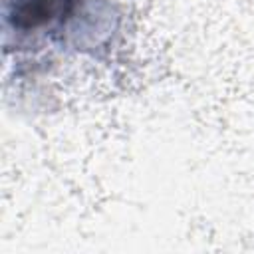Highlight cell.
<instances>
[{
  "label": "cell",
  "mask_w": 254,
  "mask_h": 254,
  "mask_svg": "<svg viewBox=\"0 0 254 254\" xmlns=\"http://www.w3.org/2000/svg\"><path fill=\"white\" fill-rule=\"evenodd\" d=\"M71 8L73 0H14L10 18L16 28L30 30L65 18Z\"/></svg>",
  "instance_id": "cell-1"
}]
</instances>
